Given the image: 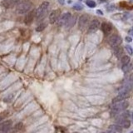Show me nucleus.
I'll return each mask as SVG.
<instances>
[{
  "mask_svg": "<svg viewBox=\"0 0 133 133\" xmlns=\"http://www.w3.org/2000/svg\"><path fill=\"white\" fill-rule=\"evenodd\" d=\"M50 8V3L48 2H43L42 3L41 5L38 7V8L35 12V17L37 21H42L45 18V17L49 12Z\"/></svg>",
  "mask_w": 133,
  "mask_h": 133,
  "instance_id": "1",
  "label": "nucleus"
},
{
  "mask_svg": "<svg viewBox=\"0 0 133 133\" xmlns=\"http://www.w3.org/2000/svg\"><path fill=\"white\" fill-rule=\"evenodd\" d=\"M32 8V3L30 0H23L20 1L16 6V12L18 14H24L30 12Z\"/></svg>",
  "mask_w": 133,
  "mask_h": 133,
  "instance_id": "2",
  "label": "nucleus"
},
{
  "mask_svg": "<svg viewBox=\"0 0 133 133\" xmlns=\"http://www.w3.org/2000/svg\"><path fill=\"white\" fill-rule=\"evenodd\" d=\"M128 105L129 103L128 102H125V101H122V102H116L115 103L113 107H111V111L112 113L114 114H118L119 112H121L122 111L127 109L128 107Z\"/></svg>",
  "mask_w": 133,
  "mask_h": 133,
  "instance_id": "3",
  "label": "nucleus"
},
{
  "mask_svg": "<svg viewBox=\"0 0 133 133\" xmlns=\"http://www.w3.org/2000/svg\"><path fill=\"white\" fill-rule=\"evenodd\" d=\"M89 20H90V18L88 15H87V14L82 15L80 17V18H79V29L82 31L86 30L87 28H88Z\"/></svg>",
  "mask_w": 133,
  "mask_h": 133,
  "instance_id": "4",
  "label": "nucleus"
},
{
  "mask_svg": "<svg viewBox=\"0 0 133 133\" xmlns=\"http://www.w3.org/2000/svg\"><path fill=\"white\" fill-rule=\"evenodd\" d=\"M122 37L117 34H112L110 36L109 38H108V43H109L111 48L120 46L121 43H122Z\"/></svg>",
  "mask_w": 133,
  "mask_h": 133,
  "instance_id": "5",
  "label": "nucleus"
},
{
  "mask_svg": "<svg viewBox=\"0 0 133 133\" xmlns=\"http://www.w3.org/2000/svg\"><path fill=\"white\" fill-rule=\"evenodd\" d=\"M71 17H72V14H71L69 12H66L62 15H61L57 20V25L58 26H65V25L68 23Z\"/></svg>",
  "mask_w": 133,
  "mask_h": 133,
  "instance_id": "6",
  "label": "nucleus"
},
{
  "mask_svg": "<svg viewBox=\"0 0 133 133\" xmlns=\"http://www.w3.org/2000/svg\"><path fill=\"white\" fill-rule=\"evenodd\" d=\"M61 15V10L60 9H55L53 10L51 14L49 15V21H50V23H55L56 22H57L58 18Z\"/></svg>",
  "mask_w": 133,
  "mask_h": 133,
  "instance_id": "7",
  "label": "nucleus"
},
{
  "mask_svg": "<svg viewBox=\"0 0 133 133\" xmlns=\"http://www.w3.org/2000/svg\"><path fill=\"white\" fill-rule=\"evenodd\" d=\"M99 28H100V22L97 19H94L88 25V32L93 33L96 31H97Z\"/></svg>",
  "mask_w": 133,
  "mask_h": 133,
  "instance_id": "8",
  "label": "nucleus"
},
{
  "mask_svg": "<svg viewBox=\"0 0 133 133\" xmlns=\"http://www.w3.org/2000/svg\"><path fill=\"white\" fill-rule=\"evenodd\" d=\"M12 127V121H7L0 125V133H7Z\"/></svg>",
  "mask_w": 133,
  "mask_h": 133,
  "instance_id": "9",
  "label": "nucleus"
},
{
  "mask_svg": "<svg viewBox=\"0 0 133 133\" xmlns=\"http://www.w3.org/2000/svg\"><path fill=\"white\" fill-rule=\"evenodd\" d=\"M21 0H3V5L6 8H10L12 7H16Z\"/></svg>",
  "mask_w": 133,
  "mask_h": 133,
  "instance_id": "10",
  "label": "nucleus"
},
{
  "mask_svg": "<svg viewBox=\"0 0 133 133\" xmlns=\"http://www.w3.org/2000/svg\"><path fill=\"white\" fill-rule=\"evenodd\" d=\"M118 126L123 128H129L131 127V121L129 119H122V120H116Z\"/></svg>",
  "mask_w": 133,
  "mask_h": 133,
  "instance_id": "11",
  "label": "nucleus"
},
{
  "mask_svg": "<svg viewBox=\"0 0 133 133\" xmlns=\"http://www.w3.org/2000/svg\"><path fill=\"white\" fill-rule=\"evenodd\" d=\"M101 28H102V32L105 33L106 35L109 34V33H111V32L112 31V26H111V24L108 23H103L101 25Z\"/></svg>",
  "mask_w": 133,
  "mask_h": 133,
  "instance_id": "12",
  "label": "nucleus"
},
{
  "mask_svg": "<svg viewBox=\"0 0 133 133\" xmlns=\"http://www.w3.org/2000/svg\"><path fill=\"white\" fill-rule=\"evenodd\" d=\"M35 17V12L34 11H31V12H28L26 17L24 18V22L26 24H30L32 23V22L33 21V18Z\"/></svg>",
  "mask_w": 133,
  "mask_h": 133,
  "instance_id": "13",
  "label": "nucleus"
},
{
  "mask_svg": "<svg viewBox=\"0 0 133 133\" xmlns=\"http://www.w3.org/2000/svg\"><path fill=\"white\" fill-rule=\"evenodd\" d=\"M113 48V52H114V54L118 58L122 57L123 56V53H124V51H123V48L122 47H120V46H117V47H114L112 48Z\"/></svg>",
  "mask_w": 133,
  "mask_h": 133,
  "instance_id": "14",
  "label": "nucleus"
},
{
  "mask_svg": "<svg viewBox=\"0 0 133 133\" xmlns=\"http://www.w3.org/2000/svg\"><path fill=\"white\" fill-rule=\"evenodd\" d=\"M130 61H131V59H130V57L129 56L125 55V56H122V57H121V62H122V66L130 64Z\"/></svg>",
  "mask_w": 133,
  "mask_h": 133,
  "instance_id": "15",
  "label": "nucleus"
},
{
  "mask_svg": "<svg viewBox=\"0 0 133 133\" xmlns=\"http://www.w3.org/2000/svg\"><path fill=\"white\" fill-rule=\"evenodd\" d=\"M76 19H77V18H76V16H72L70 18V19H69V21L68 22V23H66L65 26L66 27V28H71V27H72L73 25L75 24V23H76Z\"/></svg>",
  "mask_w": 133,
  "mask_h": 133,
  "instance_id": "16",
  "label": "nucleus"
},
{
  "mask_svg": "<svg viewBox=\"0 0 133 133\" xmlns=\"http://www.w3.org/2000/svg\"><path fill=\"white\" fill-rule=\"evenodd\" d=\"M110 129L111 131H115L116 133H119V132H122V127L118 125H113V126H111Z\"/></svg>",
  "mask_w": 133,
  "mask_h": 133,
  "instance_id": "17",
  "label": "nucleus"
},
{
  "mask_svg": "<svg viewBox=\"0 0 133 133\" xmlns=\"http://www.w3.org/2000/svg\"><path fill=\"white\" fill-rule=\"evenodd\" d=\"M86 4L87 6H88L89 8H95L96 5H97V3H96V2H94L93 0H86Z\"/></svg>",
  "mask_w": 133,
  "mask_h": 133,
  "instance_id": "18",
  "label": "nucleus"
},
{
  "mask_svg": "<svg viewBox=\"0 0 133 133\" xmlns=\"http://www.w3.org/2000/svg\"><path fill=\"white\" fill-rule=\"evenodd\" d=\"M73 8H74V9H76V10L80 11V10H82L83 6L80 3H76V4H74V5H73Z\"/></svg>",
  "mask_w": 133,
  "mask_h": 133,
  "instance_id": "19",
  "label": "nucleus"
},
{
  "mask_svg": "<svg viewBox=\"0 0 133 133\" xmlns=\"http://www.w3.org/2000/svg\"><path fill=\"white\" fill-rule=\"evenodd\" d=\"M122 71L124 72H127L129 70L131 69V65L128 64V65H125V66H122Z\"/></svg>",
  "mask_w": 133,
  "mask_h": 133,
  "instance_id": "20",
  "label": "nucleus"
},
{
  "mask_svg": "<svg viewBox=\"0 0 133 133\" xmlns=\"http://www.w3.org/2000/svg\"><path fill=\"white\" fill-rule=\"evenodd\" d=\"M14 97V95L10 94L9 96H8V97H6L5 99H4V101H5V102H10Z\"/></svg>",
  "mask_w": 133,
  "mask_h": 133,
  "instance_id": "21",
  "label": "nucleus"
},
{
  "mask_svg": "<svg viewBox=\"0 0 133 133\" xmlns=\"http://www.w3.org/2000/svg\"><path fill=\"white\" fill-rule=\"evenodd\" d=\"M46 28V24H41V25H39V26L37 28L36 30H37V32H41V31L44 30V28Z\"/></svg>",
  "mask_w": 133,
  "mask_h": 133,
  "instance_id": "22",
  "label": "nucleus"
},
{
  "mask_svg": "<svg viewBox=\"0 0 133 133\" xmlns=\"http://www.w3.org/2000/svg\"><path fill=\"white\" fill-rule=\"evenodd\" d=\"M126 48L127 52L129 54H130V55H131V54H132V48H131V46H130V45H127V46H126V48Z\"/></svg>",
  "mask_w": 133,
  "mask_h": 133,
  "instance_id": "23",
  "label": "nucleus"
},
{
  "mask_svg": "<svg viewBox=\"0 0 133 133\" xmlns=\"http://www.w3.org/2000/svg\"><path fill=\"white\" fill-rule=\"evenodd\" d=\"M114 9H115L114 5H110V6H108V7H107V11H109V12L113 11Z\"/></svg>",
  "mask_w": 133,
  "mask_h": 133,
  "instance_id": "24",
  "label": "nucleus"
},
{
  "mask_svg": "<svg viewBox=\"0 0 133 133\" xmlns=\"http://www.w3.org/2000/svg\"><path fill=\"white\" fill-rule=\"evenodd\" d=\"M126 41L128 42V43H131V42L132 41V38L131 37H126Z\"/></svg>",
  "mask_w": 133,
  "mask_h": 133,
  "instance_id": "25",
  "label": "nucleus"
},
{
  "mask_svg": "<svg viewBox=\"0 0 133 133\" xmlns=\"http://www.w3.org/2000/svg\"><path fill=\"white\" fill-rule=\"evenodd\" d=\"M58 3H59L61 5H63L65 3V0H58Z\"/></svg>",
  "mask_w": 133,
  "mask_h": 133,
  "instance_id": "26",
  "label": "nucleus"
},
{
  "mask_svg": "<svg viewBox=\"0 0 133 133\" xmlns=\"http://www.w3.org/2000/svg\"><path fill=\"white\" fill-rule=\"evenodd\" d=\"M97 14H100V15H103V12H102V10H97Z\"/></svg>",
  "mask_w": 133,
  "mask_h": 133,
  "instance_id": "27",
  "label": "nucleus"
},
{
  "mask_svg": "<svg viewBox=\"0 0 133 133\" xmlns=\"http://www.w3.org/2000/svg\"><path fill=\"white\" fill-rule=\"evenodd\" d=\"M106 133H116V132H115V131H111V130H110V131H107Z\"/></svg>",
  "mask_w": 133,
  "mask_h": 133,
  "instance_id": "28",
  "label": "nucleus"
},
{
  "mask_svg": "<svg viewBox=\"0 0 133 133\" xmlns=\"http://www.w3.org/2000/svg\"><path fill=\"white\" fill-rule=\"evenodd\" d=\"M104 2H107V0H99V3H104Z\"/></svg>",
  "mask_w": 133,
  "mask_h": 133,
  "instance_id": "29",
  "label": "nucleus"
},
{
  "mask_svg": "<svg viewBox=\"0 0 133 133\" xmlns=\"http://www.w3.org/2000/svg\"><path fill=\"white\" fill-rule=\"evenodd\" d=\"M2 121H3V117H2V116H0V122H1Z\"/></svg>",
  "mask_w": 133,
  "mask_h": 133,
  "instance_id": "30",
  "label": "nucleus"
},
{
  "mask_svg": "<svg viewBox=\"0 0 133 133\" xmlns=\"http://www.w3.org/2000/svg\"><path fill=\"white\" fill-rule=\"evenodd\" d=\"M130 133H133V132H130Z\"/></svg>",
  "mask_w": 133,
  "mask_h": 133,
  "instance_id": "31",
  "label": "nucleus"
}]
</instances>
